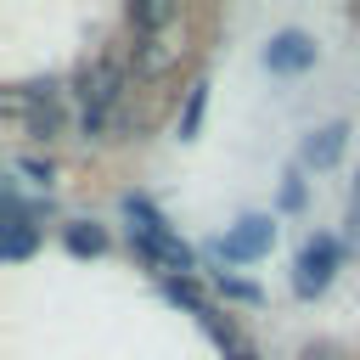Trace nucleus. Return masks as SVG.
Here are the masks:
<instances>
[{"label":"nucleus","instance_id":"1","mask_svg":"<svg viewBox=\"0 0 360 360\" xmlns=\"http://www.w3.org/2000/svg\"><path fill=\"white\" fill-rule=\"evenodd\" d=\"M124 79H129L124 56H96V62H84V68H79L84 118H107V112H112V101L124 96Z\"/></svg>","mask_w":360,"mask_h":360},{"label":"nucleus","instance_id":"2","mask_svg":"<svg viewBox=\"0 0 360 360\" xmlns=\"http://www.w3.org/2000/svg\"><path fill=\"white\" fill-rule=\"evenodd\" d=\"M309 62H315V39L298 34V28H281V34L264 45V68H270V73H304Z\"/></svg>","mask_w":360,"mask_h":360},{"label":"nucleus","instance_id":"3","mask_svg":"<svg viewBox=\"0 0 360 360\" xmlns=\"http://www.w3.org/2000/svg\"><path fill=\"white\" fill-rule=\"evenodd\" d=\"M332 264H338V242H332V236H315V242L298 253V292H304V298L321 292V287L332 281Z\"/></svg>","mask_w":360,"mask_h":360},{"label":"nucleus","instance_id":"4","mask_svg":"<svg viewBox=\"0 0 360 360\" xmlns=\"http://www.w3.org/2000/svg\"><path fill=\"white\" fill-rule=\"evenodd\" d=\"M270 242H276V225H270V219H242V225H236V231L219 242V259L242 264V259H259Z\"/></svg>","mask_w":360,"mask_h":360},{"label":"nucleus","instance_id":"5","mask_svg":"<svg viewBox=\"0 0 360 360\" xmlns=\"http://www.w3.org/2000/svg\"><path fill=\"white\" fill-rule=\"evenodd\" d=\"M343 141H349V124H326L309 146H304V163H315V169H326V163H338V152H343Z\"/></svg>","mask_w":360,"mask_h":360},{"label":"nucleus","instance_id":"6","mask_svg":"<svg viewBox=\"0 0 360 360\" xmlns=\"http://www.w3.org/2000/svg\"><path fill=\"white\" fill-rule=\"evenodd\" d=\"M124 17H129V28H135V39H141V34H158V28H169L180 11H174V6H129Z\"/></svg>","mask_w":360,"mask_h":360},{"label":"nucleus","instance_id":"7","mask_svg":"<svg viewBox=\"0 0 360 360\" xmlns=\"http://www.w3.org/2000/svg\"><path fill=\"white\" fill-rule=\"evenodd\" d=\"M202 107H208V84H191V90H186V112H180V135H186V141L197 135V124H202Z\"/></svg>","mask_w":360,"mask_h":360},{"label":"nucleus","instance_id":"8","mask_svg":"<svg viewBox=\"0 0 360 360\" xmlns=\"http://www.w3.org/2000/svg\"><path fill=\"white\" fill-rule=\"evenodd\" d=\"M34 248V225L22 219V214H11V236H6V259H22Z\"/></svg>","mask_w":360,"mask_h":360},{"label":"nucleus","instance_id":"9","mask_svg":"<svg viewBox=\"0 0 360 360\" xmlns=\"http://www.w3.org/2000/svg\"><path fill=\"white\" fill-rule=\"evenodd\" d=\"M68 248H73V253H101L107 236H101L96 225H73V231H68Z\"/></svg>","mask_w":360,"mask_h":360},{"label":"nucleus","instance_id":"10","mask_svg":"<svg viewBox=\"0 0 360 360\" xmlns=\"http://www.w3.org/2000/svg\"><path fill=\"white\" fill-rule=\"evenodd\" d=\"M163 292H169V298H174V304H191V309H197V315H208V304H202V292H197V287H191V281H186V276H180V281H169V287H163Z\"/></svg>","mask_w":360,"mask_h":360},{"label":"nucleus","instance_id":"11","mask_svg":"<svg viewBox=\"0 0 360 360\" xmlns=\"http://www.w3.org/2000/svg\"><path fill=\"white\" fill-rule=\"evenodd\" d=\"M231 360H259V354L253 349H231Z\"/></svg>","mask_w":360,"mask_h":360}]
</instances>
